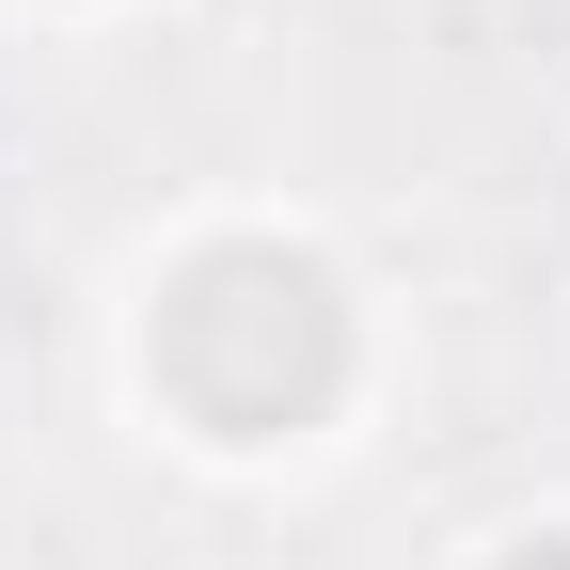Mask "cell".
I'll list each match as a JSON object with an SVG mask.
<instances>
[{
    "mask_svg": "<svg viewBox=\"0 0 570 570\" xmlns=\"http://www.w3.org/2000/svg\"><path fill=\"white\" fill-rule=\"evenodd\" d=\"M412 396V302L365 223L317 190H175L96 269V412L175 491L302 508L396 428Z\"/></svg>",
    "mask_w": 570,
    "mask_h": 570,
    "instance_id": "6da1fadb",
    "label": "cell"
},
{
    "mask_svg": "<svg viewBox=\"0 0 570 570\" xmlns=\"http://www.w3.org/2000/svg\"><path fill=\"white\" fill-rule=\"evenodd\" d=\"M444 570H570V475L554 491H508V508H475L444 539Z\"/></svg>",
    "mask_w": 570,
    "mask_h": 570,
    "instance_id": "7a4b0ae2",
    "label": "cell"
},
{
    "mask_svg": "<svg viewBox=\"0 0 570 570\" xmlns=\"http://www.w3.org/2000/svg\"><path fill=\"white\" fill-rule=\"evenodd\" d=\"M142 17H175V0H0L17 48H127Z\"/></svg>",
    "mask_w": 570,
    "mask_h": 570,
    "instance_id": "3957f363",
    "label": "cell"
}]
</instances>
